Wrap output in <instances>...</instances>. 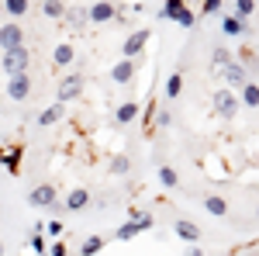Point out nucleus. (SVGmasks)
Returning a JSON list of instances; mask_svg holds the SVG:
<instances>
[{
	"mask_svg": "<svg viewBox=\"0 0 259 256\" xmlns=\"http://www.w3.org/2000/svg\"><path fill=\"white\" fill-rule=\"evenodd\" d=\"M28 62H31V52H28V45H21L14 52H4L0 69H4L7 77H21V73H28Z\"/></svg>",
	"mask_w": 259,
	"mask_h": 256,
	"instance_id": "f257e3e1",
	"label": "nucleus"
},
{
	"mask_svg": "<svg viewBox=\"0 0 259 256\" xmlns=\"http://www.w3.org/2000/svg\"><path fill=\"white\" fill-rule=\"evenodd\" d=\"M21 45H24V28H21L18 21L0 24V49H4V52H14Z\"/></svg>",
	"mask_w": 259,
	"mask_h": 256,
	"instance_id": "f03ea898",
	"label": "nucleus"
},
{
	"mask_svg": "<svg viewBox=\"0 0 259 256\" xmlns=\"http://www.w3.org/2000/svg\"><path fill=\"white\" fill-rule=\"evenodd\" d=\"M80 94H83V73H69V77L62 80V87L56 90V104H69Z\"/></svg>",
	"mask_w": 259,
	"mask_h": 256,
	"instance_id": "7ed1b4c3",
	"label": "nucleus"
},
{
	"mask_svg": "<svg viewBox=\"0 0 259 256\" xmlns=\"http://www.w3.org/2000/svg\"><path fill=\"white\" fill-rule=\"evenodd\" d=\"M149 28H139V31H132L128 39H124V45H121V52H124V59H135V56H142L145 52V45H149Z\"/></svg>",
	"mask_w": 259,
	"mask_h": 256,
	"instance_id": "20e7f679",
	"label": "nucleus"
},
{
	"mask_svg": "<svg viewBox=\"0 0 259 256\" xmlns=\"http://www.w3.org/2000/svg\"><path fill=\"white\" fill-rule=\"evenodd\" d=\"M214 111H218L225 121H232L235 115H239V97H235L232 90H225V87H221L218 94H214Z\"/></svg>",
	"mask_w": 259,
	"mask_h": 256,
	"instance_id": "39448f33",
	"label": "nucleus"
},
{
	"mask_svg": "<svg viewBox=\"0 0 259 256\" xmlns=\"http://www.w3.org/2000/svg\"><path fill=\"white\" fill-rule=\"evenodd\" d=\"M56 201H59V197H56V187H52V184H38V187L28 194V204H31V208H52Z\"/></svg>",
	"mask_w": 259,
	"mask_h": 256,
	"instance_id": "423d86ee",
	"label": "nucleus"
},
{
	"mask_svg": "<svg viewBox=\"0 0 259 256\" xmlns=\"http://www.w3.org/2000/svg\"><path fill=\"white\" fill-rule=\"evenodd\" d=\"M7 97H11V100H28V97H31V77H28V73L11 77V80H7Z\"/></svg>",
	"mask_w": 259,
	"mask_h": 256,
	"instance_id": "0eeeda50",
	"label": "nucleus"
},
{
	"mask_svg": "<svg viewBox=\"0 0 259 256\" xmlns=\"http://www.w3.org/2000/svg\"><path fill=\"white\" fill-rule=\"evenodd\" d=\"M135 73H139V62L135 59H121V62L111 66V83H132Z\"/></svg>",
	"mask_w": 259,
	"mask_h": 256,
	"instance_id": "6e6552de",
	"label": "nucleus"
},
{
	"mask_svg": "<svg viewBox=\"0 0 259 256\" xmlns=\"http://www.w3.org/2000/svg\"><path fill=\"white\" fill-rule=\"evenodd\" d=\"M90 11V24H107V21L118 18V11H114V4L111 0H97L94 7H87Z\"/></svg>",
	"mask_w": 259,
	"mask_h": 256,
	"instance_id": "1a4fd4ad",
	"label": "nucleus"
},
{
	"mask_svg": "<svg viewBox=\"0 0 259 256\" xmlns=\"http://www.w3.org/2000/svg\"><path fill=\"white\" fill-rule=\"evenodd\" d=\"M21 156L24 145H0V163L7 166V173H21Z\"/></svg>",
	"mask_w": 259,
	"mask_h": 256,
	"instance_id": "9d476101",
	"label": "nucleus"
},
{
	"mask_svg": "<svg viewBox=\"0 0 259 256\" xmlns=\"http://www.w3.org/2000/svg\"><path fill=\"white\" fill-rule=\"evenodd\" d=\"M73 59H76V45H73V42H59V45L52 49V66H56V69H66Z\"/></svg>",
	"mask_w": 259,
	"mask_h": 256,
	"instance_id": "9b49d317",
	"label": "nucleus"
},
{
	"mask_svg": "<svg viewBox=\"0 0 259 256\" xmlns=\"http://www.w3.org/2000/svg\"><path fill=\"white\" fill-rule=\"evenodd\" d=\"M173 232H177L183 242H200V225H197V222H190V218H177Z\"/></svg>",
	"mask_w": 259,
	"mask_h": 256,
	"instance_id": "f8f14e48",
	"label": "nucleus"
},
{
	"mask_svg": "<svg viewBox=\"0 0 259 256\" xmlns=\"http://www.w3.org/2000/svg\"><path fill=\"white\" fill-rule=\"evenodd\" d=\"M87 204H90V191H87V187H76V191H69V197L62 201V208H66V211H83Z\"/></svg>",
	"mask_w": 259,
	"mask_h": 256,
	"instance_id": "ddd939ff",
	"label": "nucleus"
},
{
	"mask_svg": "<svg viewBox=\"0 0 259 256\" xmlns=\"http://www.w3.org/2000/svg\"><path fill=\"white\" fill-rule=\"evenodd\" d=\"M139 115H142V111H139V100H124L118 111H114V125H132Z\"/></svg>",
	"mask_w": 259,
	"mask_h": 256,
	"instance_id": "4468645a",
	"label": "nucleus"
},
{
	"mask_svg": "<svg viewBox=\"0 0 259 256\" xmlns=\"http://www.w3.org/2000/svg\"><path fill=\"white\" fill-rule=\"evenodd\" d=\"M183 11H187V0H166L159 7V21H180Z\"/></svg>",
	"mask_w": 259,
	"mask_h": 256,
	"instance_id": "2eb2a0df",
	"label": "nucleus"
},
{
	"mask_svg": "<svg viewBox=\"0 0 259 256\" xmlns=\"http://www.w3.org/2000/svg\"><path fill=\"white\" fill-rule=\"evenodd\" d=\"M204 208H207V215H214V218L228 215V201H225L221 194H207L204 197Z\"/></svg>",
	"mask_w": 259,
	"mask_h": 256,
	"instance_id": "dca6fc26",
	"label": "nucleus"
},
{
	"mask_svg": "<svg viewBox=\"0 0 259 256\" xmlns=\"http://www.w3.org/2000/svg\"><path fill=\"white\" fill-rule=\"evenodd\" d=\"M111 173H114V177H128V173H132V156H128V153L111 156Z\"/></svg>",
	"mask_w": 259,
	"mask_h": 256,
	"instance_id": "f3484780",
	"label": "nucleus"
},
{
	"mask_svg": "<svg viewBox=\"0 0 259 256\" xmlns=\"http://www.w3.org/2000/svg\"><path fill=\"white\" fill-rule=\"evenodd\" d=\"M128 218L139 225V232H149L152 225H156V218H152V211H139V208H128Z\"/></svg>",
	"mask_w": 259,
	"mask_h": 256,
	"instance_id": "a211bd4d",
	"label": "nucleus"
},
{
	"mask_svg": "<svg viewBox=\"0 0 259 256\" xmlns=\"http://www.w3.org/2000/svg\"><path fill=\"white\" fill-rule=\"evenodd\" d=\"M221 31H225V35H245V21L235 18V14H225V18H221Z\"/></svg>",
	"mask_w": 259,
	"mask_h": 256,
	"instance_id": "6ab92c4d",
	"label": "nucleus"
},
{
	"mask_svg": "<svg viewBox=\"0 0 259 256\" xmlns=\"http://www.w3.org/2000/svg\"><path fill=\"white\" fill-rule=\"evenodd\" d=\"M59 118H62V104H52V107H45L35 121H38V128H49V125H56Z\"/></svg>",
	"mask_w": 259,
	"mask_h": 256,
	"instance_id": "aec40b11",
	"label": "nucleus"
},
{
	"mask_svg": "<svg viewBox=\"0 0 259 256\" xmlns=\"http://www.w3.org/2000/svg\"><path fill=\"white\" fill-rule=\"evenodd\" d=\"M221 73H225V80H228V83H239V87L245 83V66H242V62H228Z\"/></svg>",
	"mask_w": 259,
	"mask_h": 256,
	"instance_id": "412c9836",
	"label": "nucleus"
},
{
	"mask_svg": "<svg viewBox=\"0 0 259 256\" xmlns=\"http://www.w3.org/2000/svg\"><path fill=\"white\" fill-rule=\"evenodd\" d=\"M159 184L166 187V191H173V187L180 184V173L169 166V163H162V166H159Z\"/></svg>",
	"mask_w": 259,
	"mask_h": 256,
	"instance_id": "4be33fe9",
	"label": "nucleus"
},
{
	"mask_svg": "<svg viewBox=\"0 0 259 256\" xmlns=\"http://www.w3.org/2000/svg\"><path fill=\"white\" fill-rule=\"evenodd\" d=\"M242 104H245V107H259V87L249 83V80L242 83Z\"/></svg>",
	"mask_w": 259,
	"mask_h": 256,
	"instance_id": "5701e85b",
	"label": "nucleus"
},
{
	"mask_svg": "<svg viewBox=\"0 0 259 256\" xmlns=\"http://www.w3.org/2000/svg\"><path fill=\"white\" fill-rule=\"evenodd\" d=\"M41 14H45V18H66V4H62V0H45V4H41Z\"/></svg>",
	"mask_w": 259,
	"mask_h": 256,
	"instance_id": "b1692460",
	"label": "nucleus"
},
{
	"mask_svg": "<svg viewBox=\"0 0 259 256\" xmlns=\"http://www.w3.org/2000/svg\"><path fill=\"white\" fill-rule=\"evenodd\" d=\"M100 249H104V239H100V236H87V239H83V246H80V256H97Z\"/></svg>",
	"mask_w": 259,
	"mask_h": 256,
	"instance_id": "393cba45",
	"label": "nucleus"
},
{
	"mask_svg": "<svg viewBox=\"0 0 259 256\" xmlns=\"http://www.w3.org/2000/svg\"><path fill=\"white\" fill-rule=\"evenodd\" d=\"M28 7H31L28 0H4V11H7L11 18H24V14H28Z\"/></svg>",
	"mask_w": 259,
	"mask_h": 256,
	"instance_id": "a878e982",
	"label": "nucleus"
},
{
	"mask_svg": "<svg viewBox=\"0 0 259 256\" xmlns=\"http://www.w3.org/2000/svg\"><path fill=\"white\" fill-rule=\"evenodd\" d=\"M180 94H183V77H180V73H169V77H166V97L173 100V97H180Z\"/></svg>",
	"mask_w": 259,
	"mask_h": 256,
	"instance_id": "bb28decb",
	"label": "nucleus"
},
{
	"mask_svg": "<svg viewBox=\"0 0 259 256\" xmlns=\"http://www.w3.org/2000/svg\"><path fill=\"white\" fill-rule=\"evenodd\" d=\"M211 62H214L218 69H225L228 62H235V59H232V52H228L225 45H214V49H211Z\"/></svg>",
	"mask_w": 259,
	"mask_h": 256,
	"instance_id": "cd10ccee",
	"label": "nucleus"
},
{
	"mask_svg": "<svg viewBox=\"0 0 259 256\" xmlns=\"http://www.w3.org/2000/svg\"><path fill=\"white\" fill-rule=\"evenodd\" d=\"M41 232H49V236H52V242H56V239H62L66 225H62V218H49V222H41Z\"/></svg>",
	"mask_w": 259,
	"mask_h": 256,
	"instance_id": "c85d7f7f",
	"label": "nucleus"
},
{
	"mask_svg": "<svg viewBox=\"0 0 259 256\" xmlns=\"http://www.w3.org/2000/svg\"><path fill=\"white\" fill-rule=\"evenodd\" d=\"M135 236H139V225H135L132 218H128V222L121 225L118 232H114V239H121V242H128V239H135Z\"/></svg>",
	"mask_w": 259,
	"mask_h": 256,
	"instance_id": "c756f323",
	"label": "nucleus"
},
{
	"mask_svg": "<svg viewBox=\"0 0 259 256\" xmlns=\"http://www.w3.org/2000/svg\"><path fill=\"white\" fill-rule=\"evenodd\" d=\"M252 11H256V0H235V18H249V14H252Z\"/></svg>",
	"mask_w": 259,
	"mask_h": 256,
	"instance_id": "7c9ffc66",
	"label": "nucleus"
},
{
	"mask_svg": "<svg viewBox=\"0 0 259 256\" xmlns=\"http://www.w3.org/2000/svg\"><path fill=\"white\" fill-rule=\"evenodd\" d=\"M177 24H180V28H194V24H197V14H194V11L187 7V11L180 14V21H177Z\"/></svg>",
	"mask_w": 259,
	"mask_h": 256,
	"instance_id": "2f4dec72",
	"label": "nucleus"
},
{
	"mask_svg": "<svg viewBox=\"0 0 259 256\" xmlns=\"http://www.w3.org/2000/svg\"><path fill=\"white\" fill-rule=\"evenodd\" d=\"M221 0H200V14H218Z\"/></svg>",
	"mask_w": 259,
	"mask_h": 256,
	"instance_id": "473e14b6",
	"label": "nucleus"
},
{
	"mask_svg": "<svg viewBox=\"0 0 259 256\" xmlns=\"http://www.w3.org/2000/svg\"><path fill=\"white\" fill-rule=\"evenodd\" d=\"M49 256H69V249H66V242H62V239H56V242L49 246Z\"/></svg>",
	"mask_w": 259,
	"mask_h": 256,
	"instance_id": "72a5a7b5",
	"label": "nucleus"
},
{
	"mask_svg": "<svg viewBox=\"0 0 259 256\" xmlns=\"http://www.w3.org/2000/svg\"><path fill=\"white\" fill-rule=\"evenodd\" d=\"M28 242H31V249H35V253H45V239H41V232H31Z\"/></svg>",
	"mask_w": 259,
	"mask_h": 256,
	"instance_id": "f704fd0d",
	"label": "nucleus"
},
{
	"mask_svg": "<svg viewBox=\"0 0 259 256\" xmlns=\"http://www.w3.org/2000/svg\"><path fill=\"white\" fill-rule=\"evenodd\" d=\"M156 125L169 128V125H173V115H169V111H159V115H156Z\"/></svg>",
	"mask_w": 259,
	"mask_h": 256,
	"instance_id": "c9c22d12",
	"label": "nucleus"
},
{
	"mask_svg": "<svg viewBox=\"0 0 259 256\" xmlns=\"http://www.w3.org/2000/svg\"><path fill=\"white\" fill-rule=\"evenodd\" d=\"M183 256H204V249H200L197 242H187V249H183Z\"/></svg>",
	"mask_w": 259,
	"mask_h": 256,
	"instance_id": "e433bc0d",
	"label": "nucleus"
},
{
	"mask_svg": "<svg viewBox=\"0 0 259 256\" xmlns=\"http://www.w3.org/2000/svg\"><path fill=\"white\" fill-rule=\"evenodd\" d=\"M0 256H4V246H0Z\"/></svg>",
	"mask_w": 259,
	"mask_h": 256,
	"instance_id": "4c0bfd02",
	"label": "nucleus"
}]
</instances>
